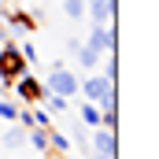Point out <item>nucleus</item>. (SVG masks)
Returning a JSON list of instances; mask_svg holds the SVG:
<instances>
[{"mask_svg": "<svg viewBox=\"0 0 159 159\" xmlns=\"http://www.w3.org/2000/svg\"><path fill=\"white\" fill-rule=\"evenodd\" d=\"M26 70H30V63L22 59L19 44H15V41H4V44H0V81L11 85L15 78H22Z\"/></svg>", "mask_w": 159, "mask_h": 159, "instance_id": "obj_1", "label": "nucleus"}, {"mask_svg": "<svg viewBox=\"0 0 159 159\" xmlns=\"http://www.w3.org/2000/svg\"><path fill=\"white\" fill-rule=\"evenodd\" d=\"M44 93H56V96H78V74H70L63 63H52L48 78H44Z\"/></svg>", "mask_w": 159, "mask_h": 159, "instance_id": "obj_2", "label": "nucleus"}, {"mask_svg": "<svg viewBox=\"0 0 159 159\" xmlns=\"http://www.w3.org/2000/svg\"><path fill=\"white\" fill-rule=\"evenodd\" d=\"M11 89H15V96H19L26 107H34V104H41V100H44V81H41L37 74H30V70H26L22 78L11 81Z\"/></svg>", "mask_w": 159, "mask_h": 159, "instance_id": "obj_3", "label": "nucleus"}, {"mask_svg": "<svg viewBox=\"0 0 159 159\" xmlns=\"http://www.w3.org/2000/svg\"><path fill=\"white\" fill-rule=\"evenodd\" d=\"M78 93L89 100V104H100L104 96H111V93H115V81L107 78V74H93V70H89V78L78 81Z\"/></svg>", "mask_w": 159, "mask_h": 159, "instance_id": "obj_4", "label": "nucleus"}, {"mask_svg": "<svg viewBox=\"0 0 159 159\" xmlns=\"http://www.w3.org/2000/svg\"><path fill=\"white\" fill-rule=\"evenodd\" d=\"M89 152H100V156H115V159H119V137H115V129L96 126V129H93V144H89Z\"/></svg>", "mask_w": 159, "mask_h": 159, "instance_id": "obj_5", "label": "nucleus"}, {"mask_svg": "<svg viewBox=\"0 0 159 159\" xmlns=\"http://www.w3.org/2000/svg\"><path fill=\"white\" fill-rule=\"evenodd\" d=\"M7 22H11L15 34H34V30H37V19L26 15V11H7Z\"/></svg>", "mask_w": 159, "mask_h": 159, "instance_id": "obj_6", "label": "nucleus"}, {"mask_svg": "<svg viewBox=\"0 0 159 159\" xmlns=\"http://www.w3.org/2000/svg\"><path fill=\"white\" fill-rule=\"evenodd\" d=\"M74 56H78V67H81V70H96L100 59H104V52H96V48H89V44H81Z\"/></svg>", "mask_w": 159, "mask_h": 159, "instance_id": "obj_7", "label": "nucleus"}, {"mask_svg": "<svg viewBox=\"0 0 159 159\" xmlns=\"http://www.w3.org/2000/svg\"><path fill=\"white\" fill-rule=\"evenodd\" d=\"M78 119H81V126H93V129H96V126H100V107L85 100V104H81V111H78Z\"/></svg>", "mask_w": 159, "mask_h": 159, "instance_id": "obj_8", "label": "nucleus"}, {"mask_svg": "<svg viewBox=\"0 0 159 159\" xmlns=\"http://www.w3.org/2000/svg\"><path fill=\"white\" fill-rule=\"evenodd\" d=\"M63 15L70 22H81L85 19V0H63Z\"/></svg>", "mask_w": 159, "mask_h": 159, "instance_id": "obj_9", "label": "nucleus"}, {"mask_svg": "<svg viewBox=\"0 0 159 159\" xmlns=\"http://www.w3.org/2000/svg\"><path fill=\"white\" fill-rule=\"evenodd\" d=\"M26 141H30V144H34L37 152H48V129H41V126H30Z\"/></svg>", "mask_w": 159, "mask_h": 159, "instance_id": "obj_10", "label": "nucleus"}, {"mask_svg": "<svg viewBox=\"0 0 159 159\" xmlns=\"http://www.w3.org/2000/svg\"><path fill=\"white\" fill-rule=\"evenodd\" d=\"M4 144H7V148H22V144H26V129H19V126L7 129V133H4Z\"/></svg>", "mask_w": 159, "mask_h": 159, "instance_id": "obj_11", "label": "nucleus"}, {"mask_svg": "<svg viewBox=\"0 0 159 159\" xmlns=\"http://www.w3.org/2000/svg\"><path fill=\"white\" fill-rule=\"evenodd\" d=\"M104 56H107V59H100V67H104L100 74H107V78L115 81V74H119V59H115V52H104Z\"/></svg>", "mask_w": 159, "mask_h": 159, "instance_id": "obj_12", "label": "nucleus"}, {"mask_svg": "<svg viewBox=\"0 0 159 159\" xmlns=\"http://www.w3.org/2000/svg\"><path fill=\"white\" fill-rule=\"evenodd\" d=\"M15 115H19V107L7 104V100H0V119H4V122H15Z\"/></svg>", "mask_w": 159, "mask_h": 159, "instance_id": "obj_13", "label": "nucleus"}, {"mask_svg": "<svg viewBox=\"0 0 159 159\" xmlns=\"http://www.w3.org/2000/svg\"><path fill=\"white\" fill-rule=\"evenodd\" d=\"M89 159H115V156H100V152H89Z\"/></svg>", "mask_w": 159, "mask_h": 159, "instance_id": "obj_14", "label": "nucleus"}, {"mask_svg": "<svg viewBox=\"0 0 159 159\" xmlns=\"http://www.w3.org/2000/svg\"><path fill=\"white\" fill-rule=\"evenodd\" d=\"M0 44H4V41H0Z\"/></svg>", "mask_w": 159, "mask_h": 159, "instance_id": "obj_15", "label": "nucleus"}]
</instances>
